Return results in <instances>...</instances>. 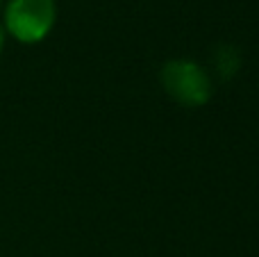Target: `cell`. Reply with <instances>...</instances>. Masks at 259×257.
Instances as JSON below:
<instances>
[{
	"instance_id": "6da1fadb",
	"label": "cell",
	"mask_w": 259,
	"mask_h": 257,
	"mask_svg": "<svg viewBox=\"0 0 259 257\" xmlns=\"http://www.w3.org/2000/svg\"><path fill=\"white\" fill-rule=\"evenodd\" d=\"M57 18L55 0H9L5 7V34L21 44H39L50 34Z\"/></svg>"
},
{
	"instance_id": "7a4b0ae2",
	"label": "cell",
	"mask_w": 259,
	"mask_h": 257,
	"mask_svg": "<svg viewBox=\"0 0 259 257\" xmlns=\"http://www.w3.org/2000/svg\"><path fill=\"white\" fill-rule=\"evenodd\" d=\"M164 91L184 107H202L211 98V77L191 59H170L159 73Z\"/></svg>"
},
{
	"instance_id": "3957f363",
	"label": "cell",
	"mask_w": 259,
	"mask_h": 257,
	"mask_svg": "<svg viewBox=\"0 0 259 257\" xmlns=\"http://www.w3.org/2000/svg\"><path fill=\"white\" fill-rule=\"evenodd\" d=\"M239 66H241V53L234 46L223 44L214 50V68L223 80H230V77L237 75Z\"/></svg>"
},
{
	"instance_id": "277c9868",
	"label": "cell",
	"mask_w": 259,
	"mask_h": 257,
	"mask_svg": "<svg viewBox=\"0 0 259 257\" xmlns=\"http://www.w3.org/2000/svg\"><path fill=\"white\" fill-rule=\"evenodd\" d=\"M3 48H5V27L0 23V53H3Z\"/></svg>"
},
{
	"instance_id": "5b68a950",
	"label": "cell",
	"mask_w": 259,
	"mask_h": 257,
	"mask_svg": "<svg viewBox=\"0 0 259 257\" xmlns=\"http://www.w3.org/2000/svg\"><path fill=\"white\" fill-rule=\"evenodd\" d=\"M0 3H3V0H0Z\"/></svg>"
}]
</instances>
